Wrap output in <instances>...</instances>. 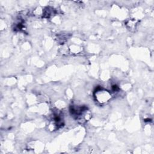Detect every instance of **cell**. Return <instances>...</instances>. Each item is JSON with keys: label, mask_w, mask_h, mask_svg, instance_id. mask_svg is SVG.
Here are the masks:
<instances>
[{"label": "cell", "mask_w": 154, "mask_h": 154, "mask_svg": "<svg viewBox=\"0 0 154 154\" xmlns=\"http://www.w3.org/2000/svg\"><path fill=\"white\" fill-rule=\"evenodd\" d=\"M95 93H96V96H102V97H100L96 99L98 100V102L100 103H105L108 102L111 97L110 94L107 91L104 90L97 89L95 91Z\"/></svg>", "instance_id": "cell-1"}]
</instances>
